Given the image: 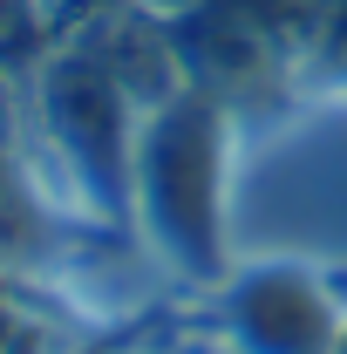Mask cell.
<instances>
[{
  "mask_svg": "<svg viewBox=\"0 0 347 354\" xmlns=\"http://www.w3.org/2000/svg\"><path fill=\"white\" fill-rule=\"evenodd\" d=\"M218 171H225V116L212 95H171L136 130L130 198L150 239L191 279L218 272Z\"/></svg>",
  "mask_w": 347,
  "mask_h": 354,
  "instance_id": "1",
  "label": "cell"
},
{
  "mask_svg": "<svg viewBox=\"0 0 347 354\" xmlns=\"http://www.w3.org/2000/svg\"><path fill=\"white\" fill-rule=\"evenodd\" d=\"M41 116L55 150L88 191L123 212L136 171V136H130V88L109 75L102 55H55L41 68Z\"/></svg>",
  "mask_w": 347,
  "mask_h": 354,
  "instance_id": "2",
  "label": "cell"
},
{
  "mask_svg": "<svg viewBox=\"0 0 347 354\" xmlns=\"http://www.w3.org/2000/svg\"><path fill=\"white\" fill-rule=\"evenodd\" d=\"M225 320L238 354H334V334H341L320 279L300 266H252L232 286Z\"/></svg>",
  "mask_w": 347,
  "mask_h": 354,
  "instance_id": "3",
  "label": "cell"
},
{
  "mask_svg": "<svg viewBox=\"0 0 347 354\" xmlns=\"http://www.w3.org/2000/svg\"><path fill=\"white\" fill-rule=\"evenodd\" d=\"M28 35H35V0H0V62L21 55Z\"/></svg>",
  "mask_w": 347,
  "mask_h": 354,
  "instance_id": "4",
  "label": "cell"
},
{
  "mask_svg": "<svg viewBox=\"0 0 347 354\" xmlns=\"http://www.w3.org/2000/svg\"><path fill=\"white\" fill-rule=\"evenodd\" d=\"M334 354H347V320H341V334H334Z\"/></svg>",
  "mask_w": 347,
  "mask_h": 354,
  "instance_id": "5",
  "label": "cell"
}]
</instances>
